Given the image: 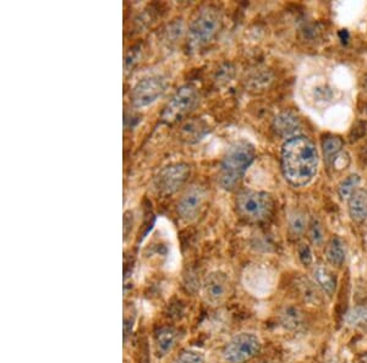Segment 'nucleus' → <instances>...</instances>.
<instances>
[{"label": "nucleus", "instance_id": "nucleus-1", "mask_svg": "<svg viewBox=\"0 0 367 363\" xmlns=\"http://www.w3.org/2000/svg\"><path fill=\"white\" fill-rule=\"evenodd\" d=\"M280 164L289 184L294 188H305L315 179L319 171L317 147L306 136H294L282 147Z\"/></svg>", "mask_w": 367, "mask_h": 363}, {"label": "nucleus", "instance_id": "nucleus-2", "mask_svg": "<svg viewBox=\"0 0 367 363\" xmlns=\"http://www.w3.org/2000/svg\"><path fill=\"white\" fill-rule=\"evenodd\" d=\"M254 161V147L248 142H238L232 146L219 166V185L224 190H233L240 183Z\"/></svg>", "mask_w": 367, "mask_h": 363}, {"label": "nucleus", "instance_id": "nucleus-3", "mask_svg": "<svg viewBox=\"0 0 367 363\" xmlns=\"http://www.w3.org/2000/svg\"><path fill=\"white\" fill-rule=\"evenodd\" d=\"M222 13L214 6H205L197 11L188 28V40L193 48H201L213 40L222 27Z\"/></svg>", "mask_w": 367, "mask_h": 363}, {"label": "nucleus", "instance_id": "nucleus-4", "mask_svg": "<svg viewBox=\"0 0 367 363\" xmlns=\"http://www.w3.org/2000/svg\"><path fill=\"white\" fill-rule=\"evenodd\" d=\"M273 200L271 195L262 191L248 190L239 193L236 198V210L243 218L249 222H262L271 215Z\"/></svg>", "mask_w": 367, "mask_h": 363}, {"label": "nucleus", "instance_id": "nucleus-5", "mask_svg": "<svg viewBox=\"0 0 367 363\" xmlns=\"http://www.w3.org/2000/svg\"><path fill=\"white\" fill-rule=\"evenodd\" d=\"M261 347V339L255 332H239L225 344L222 356L225 363H245L257 356Z\"/></svg>", "mask_w": 367, "mask_h": 363}, {"label": "nucleus", "instance_id": "nucleus-6", "mask_svg": "<svg viewBox=\"0 0 367 363\" xmlns=\"http://www.w3.org/2000/svg\"><path fill=\"white\" fill-rule=\"evenodd\" d=\"M168 83L163 76L152 75L141 79L132 90V104L136 108H147L154 104L166 93Z\"/></svg>", "mask_w": 367, "mask_h": 363}, {"label": "nucleus", "instance_id": "nucleus-7", "mask_svg": "<svg viewBox=\"0 0 367 363\" xmlns=\"http://www.w3.org/2000/svg\"><path fill=\"white\" fill-rule=\"evenodd\" d=\"M190 166L184 163H175L163 168L154 179V188L161 195L176 193L188 180Z\"/></svg>", "mask_w": 367, "mask_h": 363}, {"label": "nucleus", "instance_id": "nucleus-8", "mask_svg": "<svg viewBox=\"0 0 367 363\" xmlns=\"http://www.w3.org/2000/svg\"><path fill=\"white\" fill-rule=\"evenodd\" d=\"M198 102V93L193 86H184L171 97V101L163 113V121L173 123L176 119L188 114L196 107Z\"/></svg>", "mask_w": 367, "mask_h": 363}, {"label": "nucleus", "instance_id": "nucleus-9", "mask_svg": "<svg viewBox=\"0 0 367 363\" xmlns=\"http://www.w3.org/2000/svg\"><path fill=\"white\" fill-rule=\"evenodd\" d=\"M230 279L223 271H216L206 276L202 285V296L212 306H218L230 293Z\"/></svg>", "mask_w": 367, "mask_h": 363}, {"label": "nucleus", "instance_id": "nucleus-10", "mask_svg": "<svg viewBox=\"0 0 367 363\" xmlns=\"http://www.w3.org/2000/svg\"><path fill=\"white\" fill-rule=\"evenodd\" d=\"M206 193L205 188L200 186H193L188 188L186 193L184 195L178 205V213L180 217L186 220V222H193L195 219L201 215V210L205 206Z\"/></svg>", "mask_w": 367, "mask_h": 363}, {"label": "nucleus", "instance_id": "nucleus-11", "mask_svg": "<svg viewBox=\"0 0 367 363\" xmlns=\"http://www.w3.org/2000/svg\"><path fill=\"white\" fill-rule=\"evenodd\" d=\"M272 127L280 137L292 139L294 136H297V132L302 129V121L292 112H282L275 117Z\"/></svg>", "mask_w": 367, "mask_h": 363}, {"label": "nucleus", "instance_id": "nucleus-12", "mask_svg": "<svg viewBox=\"0 0 367 363\" xmlns=\"http://www.w3.org/2000/svg\"><path fill=\"white\" fill-rule=\"evenodd\" d=\"M348 212L354 223L361 224L367 219V190L358 188L348 200Z\"/></svg>", "mask_w": 367, "mask_h": 363}, {"label": "nucleus", "instance_id": "nucleus-13", "mask_svg": "<svg viewBox=\"0 0 367 363\" xmlns=\"http://www.w3.org/2000/svg\"><path fill=\"white\" fill-rule=\"evenodd\" d=\"M314 281L322 293L333 296L336 290V276L331 269L324 266H316L314 269Z\"/></svg>", "mask_w": 367, "mask_h": 363}, {"label": "nucleus", "instance_id": "nucleus-14", "mask_svg": "<svg viewBox=\"0 0 367 363\" xmlns=\"http://www.w3.org/2000/svg\"><path fill=\"white\" fill-rule=\"evenodd\" d=\"M324 254H326L327 262L333 267L339 268L344 264L346 252L344 242L341 237H333L331 240L328 241Z\"/></svg>", "mask_w": 367, "mask_h": 363}, {"label": "nucleus", "instance_id": "nucleus-15", "mask_svg": "<svg viewBox=\"0 0 367 363\" xmlns=\"http://www.w3.org/2000/svg\"><path fill=\"white\" fill-rule=\"evenodd\" d=\"M178 332L173 328L159 329L157 334H156V345H157L158 352H161V354H169L178 342Z\"/></svg>", "mask_w": 367, "mask_h": 363}, {"label": "nucleus", "instance_id": "nucleus-16", "mask_svg": "<svg viewBox=\"0 0 367 363\" xmlns=\"http://www.w3.org/2000/svg\"><path fill=\"white\" fill-rule=\"evenodd\" d=\"M310 220L304 210H295L289 217L288 229L293 237H300L309 228Z\"/></svg>", "mask_w": 367, "mask_h": 363}, {"label": "nucleus", "instance_id": "nucleus-17", "mask_svg": "<svg viewBox=\"0 0 367 363\" xmlns=\"http://www.w3.org/2000/svg\"><path fill=\"white\" fill-rule=\"evenodd\" d=\"M322 151H324V161L328 166H332L334 158L343 151V141L338 136H327L322 141Z\"/></svg>", "mask_w": 367, "mask_h": 363}, {"label": "nucleus", "instance_id": "nucleus-18", "mask_svg": "<svg viewBox=\"0 0 367 363\" xmlns=\"http://www.w3.org/2000/svg\"><path fill=\"white\" fill-rule=\"evenodd\" d=\"M280 317H282V323L285 328L299 329L304 323V315H302L300 308L292 306V305L285 307Z\"/></svg>", "mask_w": 367, "mask_h": 363}, {"label": "nucleus", "instance_id": "nucleus-19", "mask_svg": "<svg viewBox=\"0 0 367 363\" xmlns=\"http://www.w3.org/2000/svg\"><path fill=\"white\" fill-rule=\"evenodd\" d=\"M361 183V178L358 174H350L346 176V179L341 181L339 186H338V195L341 200L348 201L350 196L356 191L358 188V185Z\"/></svg>", "mask_w": 367, "mask_h": 363}, {"label": "nucleus", "instance_id": "nucleus-20", "mask_svg": "<svg viewBox=\"0 0 367 363\" xmlns=\"http://www.w3.org/2000/svg\"><path fill=\"white\" fill-rule=\"evenodd\" d=\"M307 235L312 245L321 247L324 244V229L321 220L316 217H312L307 228Z\"/></svg>", "mask_w": 367, "mask_h": 363}, {"label": "nucleus", "instance_id": "nucleus-21", "mask_svg": "<svg viewBox=\"0 0 367 363\" xmlns=\"http://www.w3.org/2000/svg\"><path fill=\"white\" fill-rule=\"evenodd\" d=\"M299 284V289L302 293V296L305 301L316 302L319 298V288L315 284V281H307V279H302L297 281Z\"/></svg>", "mask_w": 367, "mask_h": 363}, {"label": "nucleus", "instance_id": "nucleus-22", "mask_svg": "<svg viewBox=\"0 0 367 363\" xmlns=\"http://www.w3.org/2000/svg\"><path fill=\"white\" fill-rule=\"evenodd\" d=\"M346 322L350 327H358L361 324L367 323L366 307L358 306L351 308L346 315Z\"/></svg>", "mask_w": 367, "mask_h": 363}, {"label": "nucleus", "instance_id": "nucleus-23", "mask_svg": "<svg viewBox=\"0 0 367 363\" xmlns=\"http://www.w3.org/2000/svg\"><path fill=\"white\" fill-rule=\"evenodd\" d=\"M206 356L201 350L188 349L180 354L175 363H205Z\"/></svg>", "mask_w": 367, "mask_h": 363}, {"label": "nucleus", "instance_id": "nucleus-24", "mask_svg": "<svg viewBox=\"0 0 367 363\" xmlns=\"http://www.w3.org/2000/svg\"><path fill=\"white\" fill-rule=\"evenodd\" d=\"M297 254H299V259L302 263V266H305V267H310L314 262L312 249H311L310 245H307V244H302L299 246Z\"/></svg>", "mask_w": 367, "mask_h": 363}, {"label": "nucleus", "instance_id": "nucleus-25", "mask_svg": "<svg viewBox=\"0 0 367 363\" xmlns=\"http://www.w3.org/2000/svg\"><path fill=\"white\" fill-rule=\"evenodd\" d=\"M349 154L346 153V152H343V151H341V153L338 154V156L334 158V161H333L332 163V166H334V169H338V170H343V169H346V166H349Z\"/></svg>", "mask_w": 367, "mask_h": 363}, {"label": "nucleus", "instance_id": "nucleus-26", "mask_svg": "<svg viewBox=\"0 0 367 363\" xmlns=\"http://www.w3.org/2000/svg\"><path fill=\"white\" fill-rule=\"evenodd\" d=\"M315 97L319 102L331 101L333 93L331 91V88L327 87V86H317L315 91Z\"/></svg>", "mask_w": 367, "mask_h": 363}, {"label": "nucleus", "instance_id": "nucleus-27", "mask_svg": "<svg viewBox=\"0 0 367 363\" xmlns=\"http://www.w3.org/2000/svg\"><path fill=\"white\" fill-rule=\"evenodd\" d=\"M363 91H365V92L367 93V74L365 75V76H363Z\"/></svg>", "mask_w": 367, "mask_h": 363}, {"label": "nucleus", "instance_id": "nucleus-28", "mask_svg": "<svg viewBox=\"0 0 367 363\" xmlns=\"http://www.w3.org/2000/svg\"><path fill=\"white\" fill-rule=\"evenodd\" d=\"M365 361H366V362H367V354H366V356H365Z\"/></svg>", "mask_w": 367, "mask_h": 363}, {"label": "nucleus", "instance_id": "nucleus-29", "mask_svg": "<svg viewBox=\"0 0 367 363\" xmlns=\"http://www.w3.org/2000/svg\"><path fill=\"white\" fill-rule=\"evenodd\" d=\"M366 115H367V105H366Z\"/></svg>", "mask_w": 367, "mask_h": 363}]
</instances>
